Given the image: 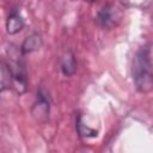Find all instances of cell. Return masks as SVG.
I'll use <instances>...</instances> for the list:
<instances>
[{"instance_id":"3","label":"cell","mask_w":153,"mask_h":153,"mask_svg":"<svg viewBox=\"0 0 153 153\" xmlns=\"http://www.w3.org/2000/svg\"><path fill=\"white\" fill-rule=\"evenodd\" d=\"M50 105H51V98L49 96V92L44 87H39L37 90L36 100L31 108V112L33 117L38 122H45L49 117Z\"/></svg>"},{"instance_id":"9","label":"cell","mask_w":153,"mask_h":153,"mask_svg":"<svg viewBox=\"0 0 153 153\" xmlns=\"http://www.w3.org/2000/svg\"><path fill=\"white\" fill-rule=\"evenodd\" d=\"M76 129H78L79 135L82 136V137H94V136L98 135V131L96 129H92L88 126L84 124V122H82V120L80 117L76 121Z\"/></svg>"},{"instance_id":"7","label":"cell","mask_w":153,"mask_h":153,"mask_svg":"<svg viewBox=\"0 0 153 153\" xmlns=\"http://www.w3.org/2000/svg\"><path fill=\"white\" fill-rule=\"evenodd\" d=\"M12 87V74L8 62L0 56V92H5Z\"/></svg>"},{"instance_id":"2","label":"cell","mask_w":153,"mask_h":153,"mask_svg":"<svg viewBox=\"0 0 153 153\" xmlns=\"http://www.w3.org/2000/svg\"><path fill=\"white\" fill-rule=\"evenodd\" d=\"M8 66L11 69V74H12V86L17 90L18 93H24L26 91V86H27V76H26V71H25V66L22 61V53L16 51L10 53L8 51Z\"/></svg>"},{"instance_id":"8","label":"cell","mask_w":153,"mask_h":153,"mask_svg":"<svg viewBox=\"0 0 153 153\" xmlns=\"http://www.w3.org/2000/svg\"><path fill=\"white\" fill-rule=\"evenodd\" d=\"M60 68H61L62 74L66 75V76H71L75 73V71H76V59H75V55L73 54V51L69 50L62 56Z\"/></svg>"},{"instance_id":"10","label":"cell","mask_w":153,"mask_h":153,"mask_svg":"<svg viewBox=\"0 0 153 153\" xmlns=\"http://www.w3.org/2000/svg\"><path fill=\"white\" fill-rule=\"evenodd\" d=\"M84 1H86V2H94V1H98V0H84Z\"/></svg>"},{"instance_id":"1","label":"cell","mask_w":153,"mask_h":153,"mask_svg":"<svg viewBox=\"0 0 153 153\" xmlns=\"http://www.w3.org/2000/svg\"><path fill=\"white\" fill-rule=\"evenodd\" d=\"M131 75L135 87L141 93H148L153 87L152 76V49L151 43L139 48L134 55Z\"/></svg>"},{"instance_id":"4","label":"cell","mask_w":153,"mask_h":153,"mask_svg":"<svg viewBox=\"0 0 153 153\" xmlns=\"http://www.w3.org/2000/svg\"><path fill=\"white\" fill-rule=\"evenodd\" d=\"M122 19V11L112 4L103 6L97 13L96 20L103 29H112Z\"/></svg>"},{"instance_id":"5","label":"cell","mask_w":153,"mask_h":153,"mask_svg":"<svg viewBox=\"0 0 153 153\" xmlns=\"http://www.w3.org/2000/svg\"><path fill=\"white\" fill-rule=\"evenodd\" d=\"M25 26V20L17 8H12L6 19V31L10 35H16L20 32Z\"/></svg>"},{"instance_id":"6","label":"cell","mask_w":153,"mask_h":153,"mask_svg":"<svg viewBox=\"0 0 153 153\" xmlns=\"http://www.w3.org/2000/svg\"><path fill=\"white\" fill-rule=\"evenodd\" d=\"M42 45H43V39H42L41 35L35 32V33H31L24 38L19 50H20L22 55L24 56V55H27V54H31L33 51L39 50L42 48Z\"/></svg>"}]
</instances>
